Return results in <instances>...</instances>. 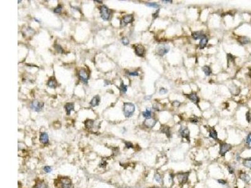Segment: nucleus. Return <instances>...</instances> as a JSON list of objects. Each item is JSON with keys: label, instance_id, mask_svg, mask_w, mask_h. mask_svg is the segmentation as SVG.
<instances>
[{"label": "nucleus", "instance_id": "nucleus-1", "mask_svg": "<svg viewBox=\"0 0 251 188\" xmlns=\"http://www.w3.org/2000/svg\"><path fill=\"white\" fill-rule=\"evenodd\" d=\"M135 111V105L131 102L124 103V114L126 117L129 118L132 115Z\"/></svg>", "mask_w": 251, "mask_h": 188}, {"label": "nucleus", "instance_id": "nucleus-2", "mask_svg": "<svg viewBox=\"0 0 251 188\" xmlns=\"http://www.w3.org/2000/svg\"><path fill=\"white\" fill-rule=\"evenodd\" d=\"M170 46L167 44H159L156 46V51L159 56H164L170 50Z\"/></svg>", "mask_w": 251, "mask_h": 188}, {"label": "nucleus", "instance_id": "nucleus-3", "mask_svg": "<svg viewBox=\"0 0 251 188\" xmlns=\"http://www.w3.org/2000/svg\"><path fill=\"white\" fill-rule=\"evenodd\" d=\"M100 11H101V16L102 19L105 21H107L110 19V10L106 6H102L100 7Z\"/></svg>", "mask_w": 251, "mask_h": 188}, {"label": "nucleus", "instance_id": "nucleus-4", "mask_svg": "<svg viewBox=\"0 0 251 188\" xmlns=\"http://www.w3.org/2000/svg\"><path fill=\"white\" fill-rule=\"evenodd\" d=\"M44 106V103L43 102H40L38 100H34L32 101L31 103L30 107L33 111H35V112H40L42 110L43 107Z\"/></svg>", "mask_w": 251, "mask_h": 188}, {"label": "nucleus", "instance_id": "nucleus-5", "mask_svg": "<svg viewBox=\"0 0 251 188\" xmlns=\"http://www.w3.org/2000/svg\"><path fill=\"white\" fill-rule=\"evenodd\" d=\"M231 148H232V146L230 144L225 143V142L221 144L220 146V154L222 156L224 157L226 153L229 151L231 149Z\"/></svg>", "mask_w": 251, "mask_h": 188}, {"label": "nucleus", "instance_id": "nucleus-6", "mask_svg": "<svg viewBox=\"0 0 251 188\" xmlns=\"http://www.w3.org/2000/svg\"><path fill=\"white\" fill-rule=\"evenodd\" d=\"M79 77L81 79L82 82H84L85 84L88 82V80L89 79V75L85 69H80L79 71Z\"/></svg>", "mask_w": 251, "mask_h": 188}, {"label": "nucleus", "instance_id": "nucleus-7", "mask_svg": "<svg viewBox=\"0 0 251 188\" xmlns=\"http://www.w3.org/2000/svg\"><path fill=\"white\" fill-rule=\"evenodd\" d=\"M133 21V16L132 15H127L124 16L122 20L121 21V26L122 27H124L127 25L129 23H132Z\"/></svg>", "mask_w": 251, "mask_h": 188}, {"label": "nucleus", "instance_id": "nucleus-8", "mask_svg": "<svg viewBox=\"0 0 251 188\" xmlns=\"http://www.w3.org/2000/svg\"><path fill=\"white\" fill-rule=\"evenodd\" d=\"M189 172H180L177 174V178L180 183L185 184L187 182Z\"/></svg>", "mask_w": 251, "mask_h": 188}, {"label": "nucleus", "instance_id": "nucleus-9", "mask_svg": "<svg viewBox=\"0 0 251 188\" xmlns=\"http://www.w3.org/2000/svg\"><path fill=\"white\" fill-rule=\"evenodd\" d=\"M179 133L182 138H185L190 142V130L187 127H181Z\"/></svg>", "mask_w": 251, "mask_h": 188}, {"label": "nucleus", "instance_id": "nucleus-10", "mask_svg": "<svg viewBox=\"0 0 251 188\" xmlns=\"http://www.w3.org/2000/svg\"><path fill=\"white\" fill-rule=\"evenodd\" d=\"M156 122H157V120H156L155 119L150 117L149 118V119H146L145 120H144V124L146 127L151 129V128L153 127L156 125Z\"/></svg>", "mask_w": 251, "mask_h": 188}, {"label": "nucleus", "instance_id": "nucleus-11", "mask_svg": "<svg viewBox=\"0 0 251 188\" xmlns=\"http://www.w3.org/2000/svg\"><path fill=\"white\" fill-rule=\"evenodd\" d=\"M135 52H136V55L139 57H144V52H145V49H144V46L141 45H138L136 46L135 48Z\"/></svg>", "mask_w": 251, "mask_h": 188}, {"label": "nucleus", "instance_id": "nucleus-12", "mask_svg": "<svg viewBox=\"0 0 251 188\" xmlns=\"http://www.w3.org/2000/svg\"><path fill=\"white\" fill-rule=\"evenodd\" d=\"M60 183L61 184L62 188H71V181L67 178H63L60 180Z\"/></svg>", "mask_w": 251, "mask_h": 188}, {"label": "nucleus", "instance_id": "nucleus-13", "mask_svg": "<svg viewBox=\"0 0 251 188\" xmlns=\"http://www.w3.org/2000/svg\"><path fill=\"white\" fill-rule=\"evenodd\" d=\"M187 97L191 101L195 103V104H198L200 101V99H199L198 97L197 96V95L195 94V93H192L190 94H188L187 95Z\"/></svg>", "mask_w": 251, "mask_h": 188}, {"label": "nucleus", "instance_id": "nucleus-14", "mask_svg": "<svg viewBox=\"0 0 251 188\" xmlns=\"http://www.w3.org/2000/svg\"><path fill=\"white\" fill-rule=\"evenodd\" d=\"M239 178H240L242 181L245 182V183H249L251 179L250 176H249V174H247L244 173V172H242V173H241L240 175H239Z\"/></svg>", "mask_w": 251, "mask_h": 188}, {"label": "nucleus", "instance_id": "nucleus-15", "mask_svg": "<svg viewBox=\"0 0 251 188\" xmlns=\"http://www.w3.org/2000/svg\"><path fill=\"white\" fill-rule=\"evenodd\" d=\"M40 141L43 144H47L49 142V135L46 132H43L40 134Z\"/></svg>", "mask_w": 251, "mask_h": 188}, {"label": "nucleus", "instance_id": "nucleus-16", "mask_svg": "<svg viewBox=\"0 0 251 188\" xmlns=\"http://www.w3.org/2000/svg\"><path fill=\"white\" fill-rule=\"evenodd\" d=\"M161 131L163 133H165L168 137L170 138L171 137V131H170V129L168 126L167 125H162V128H161Z\"/></svg>", "mask_w": 251, "mask_h": 188}, {"label": "nucleus", "instance_id": "nucleus-17", "mask_svg": "<svg viewBox=\"0 0 251 188\" xmlns=\"http://www.w3.org/2000/svg\"><path fill=\"white\" fill-rule=\"evenodd\" d=\"M208 43V38L206 36H203L202 38H201L200 41V43H199V46H200V49H203L205 46H207Z\"/></svg>", "mask_w": 251, "mask_h": 188}, {"label": "nucleus", "instance_id": "nucleus-18", "mask_svg": "<svg viewBox=\"0 0 251 188\" xmlns=\"http://www.w3.org/2000/svg\"><path fill=\"white\" fill-rule=\"evenodd\" d=\"M99 102H100V97L99 95H96L94 96V97L92 98V100L90 102V104L91 105V106L92 107H96V106H97L99 104Z\"/></svg>", "mask_w": 251, "mask_h": 188}, {"label": "nucleus", "instance_id": "nucleus-19", "mask_svg": "<svg viewBox=\"0 0 251 188\" xmlns=\"http://www.w3.org/2000/svg\"><path fill=\"white\" fill-rule=\"evenodd\" d=\"M192 37L193 38L194 40H198V39H201L205 35L203 34V32L201 31H199V32H195L192 33Z\"/></svg>", "mask_w": 251, "mask_h": 188}, {"label": "nucleus", "instance_id": "nucleus-20", "mask_svg": "<svg viewBox=\"0 0 251 188\" xmlns=\"http://www.w3.org/2000/svg\"><path fill=\"white\" fill-rule=\"evenodd\" d=\"M64 107L66 110V112H67V114L68 115H69L71 114V111L74 109V104L73 103L69 102V103H66Z\"/></svg>", "mask_w": 251, "mask_h": 188}, {"label": "nucleus", "instance_id": "nucleus-21", "mask_svg": "<svg viewBox=\"0 0 251 188\" xmlns=\"http://www.w3.org/2000/svg\"><path fill=\"white\" fill-rule=\"evenodd\" d=\"M237 41L242 45H246L250 42V39L247 37H240L238 38Z\"/></svg>", "mask_w": 251, "mask_h": 188}, {"label": "nucleus", "instance_id": "nucleus-22", "mask_svg": "<svg viewBox=\"0 0 251 188\" xmlns=\"http://www.w3.org/2000/svg\"><path fill=\"white\" fill-rule=\"evenodd\" d=\"M209 136L215 140L218 139V134L214 128H211L209 130Z\"/></svg>", "mask_w": 251, "mask_h": 188}, {"label": "nucleus", "instance_id": "nucleus-23", "mask_svg": "<svg viewBox=\"0 0 251 188\" xmlns=\"http://www.w3.org/2000/svg\"><path fill=\"white\" fill-rule=\"evenodd\" d=\"M47 85H48V86L49 87L53 88V89H54V88H55L56 87H57V80H56L55 78H50V80L48 81Z\"/></svg>", "mask_w": 251, "mask_h": 188}, {"label": "nucleus", "instance_id": "nucleus-24", "mask_svg": "<svg viewBox=\"0 0 251 188\" xmlns=\"http://www.w3.org/2000/svg\"><path fill=\"white\" fill-rule=\"evenodd\" d=\"M243 165H244L245 168L251 169V157L244 159V160H243Z\"/></svg>", "mask_w": 251, "mask_h": 188}, {"label": "nucleus", "instance_id": "nucleus-25", "mask_svg": "<svg viewBox=\"0 0 251 188\" xmlns=\"http://www.w3.org/2000/svg\"><path fill=\"white\" fill-rule=\"evenodd\" d=\"M154 179L155 180V181H156L157 182H158V183L162 184V182H163V179H162V176H161V175L159 174L158 173V172H156V173L154 174Z\"/></svg>", "mask_w": 251, "mask_h": 188}, {"label": "nucleus", "instance_id": "nucleus-26", "mask_svg": "<svg viewBox=\"0 0 251 188\" xmlns=\"http://www.w3.org/2000/svg\"><path fill=\"white\" fill-rule=\"evenodd\" d=\"M202 70L207 76H209L212 73V70L209 66H204L202 68Z\"/></svg>", "mask_w": 251, "mask_h": 188}, {"label": "nucleus", "instance_id": "nucleus-27", "mask_svg": "<svg viewBox=\"0 0 251 188\" xmlns=\"http://www.w3.org/2000/svg\"><path fill=\"white\" fill-rule=\"evenodd\" d=\"M143 115L144 117L146 118V119L150 118L151 115V112L150 109L149 108L146 109V111L143 112Z\"/></svg>", "mask_w": 251, "mask_h": 188}, {"label": "nucleus", "instance_id": "nucleus-28", "mask_svg": "<svg viewBox=\"0 0 251 188\" xmlns=\"http://www.w3.org/2000/svg\"><path fill=\"white\" fill-rule=\"evenodd\" d=\"M85 124L87 128H88V129H91V128H92V127H93L94 121L92 120H87L85 122Z\"/></svg>", "mask_w": 251, "mask_h": 188}, {"label": "nucleus", "instance_id": "nucleus-29", "mask_svg": "<svg viewBox=\"0 0 251 188\" xmlns=\"http://www.w3.org/2000/svg\"><path fill=\"white\" fill-rule=\"evenodd\" d=\"M146 6H149V7L154 8H159V5L156 3H146Z\"/></svg>", "mask_w": 251, "mask_h": 188}, {"label": "nucleus", "instance_id": "nucleus-30", "mask_svg": "<svg viewBox=\"0 0 251 188\" xmlns=\"http://www.w3.org/2000/svg\"><path fill=\"white\" fill-rule=\"evenodd\" d=\"M120 89H121V90L122 92H123V94H125V93L126 92H127V85H124V83L122 82L121 84Z\"/></svg>", "mask_w": 251, "mask_h": 188}, {"label": "nucleus", "instance_id": "nucleus-31", "mask_svg": "<svg viewBox=\"0 0 251 188\" xmlns=\"http://www.w3.org/2000/svg\"><path fill=\"white\" fill-rule=\"evenodd\" d=\"M35 188H48V186L45 182H41L36 184L35 186Z\"/></svg>", "mask_w": 251, "mask_h": 188}, {"label": "nucleus", "instance_id": "nucleus-32", "mask_svg": "<svg viewBox=\"0 0 251 188\" xmlns=\"http://www.w3.org/2000/svg\"><path fill=\"white\" fill-rule=\"evenodd\" d=\"M246 144L247 145L248 147L251 149V133L248 135L246 139Z\"/></svg>", "mask_w": 251, "mask_h": 188}, {"label": "nucleus", "instance_id": "nucleus-33", "mask_svg": "<svg viewBox=\"0 0 251 188\" xmlns=\"http://www.w3.org/2000/svg\"><path fill=\"white\" fill-rule=\"evenodd\" d=\"M62 6L60 5H58V6L57 8H55V9L54 10V13H60L61 12V11H62Z\"/></svg>", "mask_w": 251, "mask_h": 188}, {"label": "nucleus", "instance_id": "nucleus-34", "mask_svg": "<svg viewBox=\"0 0 251 188\" xmlns=\"http://www.w3.org/2000/svg\"><path fill=\"white\" fill-rule=\"evenodd\" d=\"M55 50H57V51H58V53H63V49H62V48L61 47L60 45H55Z\"/></svg>", "mask_w": 251, "mask_h": 188}, {"label": "nucleus", "instance_id": "nucleus-35", "mask_svg": "<svg viewBox=\"0 0 251 188\" xmlns=\"http://www.w3.org/2000/svg\"><path fill=\"white\" fill-rule=\"evenodd\" d=\"M121 41H122V43H123V45H127L129 43V41L128 38L126 37L123 38L121 40Z\"/></svg>", "mask_w": 251, "mask_h": 188}, {"label": "nucleus", "instance_id": "nucleus-36", "mask_svg": "<svg viewBox=\"0 0 251 188\" xmlns=\"http://www.w3.org/2000/svg\"><path fill=\"white\" fill-rule=\"evenodd\" d=\"M246 119L249 123L251 122V113L248 112L246 114Z\"/></svg>", "mask_w": 251, "mask_h": 188}, {"label": "nucleus", "instance_id": "nucleus-37", "mask_svg": "<svg viewBox=\"0 0 251 188\" xmlns=\"http://www.w3.org/2000/svg\"><path fill=\"white\" fill-rule=\"evenodd\" d=\"M43 170L45 171V172H47V173H50V172L52 171V168H50V166H45V167H44V168H43Z\"/></svg>", "mask_w": 251, "mask_h": 188}, {"label": "nucleus", "instance_id": "nucleus-38", "mask_svg": "<svg viewBox=\"0 0 251 188\" xmlns=\"http://www.w3.org/2000/svg\"><path fill=\"white\" fill-rule=\"evenodd\" d=\"M127 74L130 76H138L139 73L138 72H129Z\"/></svg>", "mask_w": 251, "mask_h": 188}, {"label": "nucleus", "instance_id": "nucleus-39", "mask_svg": "<svg viewBox=\"0 0 251 188\" xmlns=\"http://www.w3.org/2000/svg\"><path fill=\"white\" fill-rule=\"evenodd\" d=\"M125 145H126V147H127V149L132 148V147H133V146H132V144L131 143V142H126Z\"/></svg>", "mask_w": 251, "mask_h": 188}, {"label": "nucleus", "instance_id": "nucleus-40", "mask_svg": "<svg viewBox=\"0 0 251 188\" xmlns=\"http://www.w3.org/2000/svg\"><path fill=\"white\" fill-rule=\"evenodd\" d=\"M217 182L220 184H222V185H225L227 184V181L223 179H218L217 180Z\"/></svg>", "mask_w": 251, "mask_h": 188}, {"label": "nucleus", "instance_id": "nucleus-41", "mask_svg": "<svg viewBox=\"0 0 251 188\" xmlns=\"http://www.w3.org/2000/svg\"><path fill=\"white\" fill-rule=\"evenodd\" d=\"M172 105L173 106H175V107H178L179 105H180V102H178V101H173V103H172Z\"/></svg>", "mask_w": 251, "mask_h": 188}, {"label": "nucleus", "instance_id": "nucleus-42", "mask_svg": "<svg viewBox=\"0 0 251 188\" xmlns=\"http://www.w3.org/2000/svg\"><path fill=\"white\" fill-rule=\"evenodd\" d=\"M167 92L168 90H166V89H165V88H162V89L159 90V93H160V94H165Z\"/></svg>", "mask_w": 251, "mask_h": 188}, {"label": "nucleus", "instance_id": "nucleus-43", "mask_svg": "<svg viewBox=\"0 0 251 188\" xmlns=\"http://www.w3.org/2000/svg\"><path fill=\"white\" fill-rule=\"evenodd\" d=\"M228 171H229V172L230 174H234V169H233V168H232V167L230 166H228Z\"/></svg>", "mask_w": 251, "mask_h": 188}, {"label": "nucleus", "instance_id": "nucleus-44", "mask_svg": "<svg viewBox=\"0 0 251 188\" xmlns=\"http://www.w3.org/2000/svg\"><path fill=\"white\" fill-rule=\"evenodd\" d=\"M159 10H158V11H156V12L154 14H153V17H154V18L155 19V18H157V16H158V13H159Z\"/></svg>", "mask_w": 251, "mask_h": 188}, {"label": "nucleus", "instance_id": "nucleus-45", "mask_svg": "<svg viewBox=\"0 0 251 188\" xmlns=\"http://www.w3.org/2000/svg\"><path fill=\"white\" fill-rule=\"evenodd\" d=\"M162 2H163L164 3H172V1H162Z\"/></svg>", "mask_w": 251, "mask_h": 188}, {"label": "nucleus", "instance_id": "nucleus-46", "mask_svg": "<svg viewBox=\"0 0 251 188\" xmlns=\"http://www.w3.org/2000/svg\"><path fill=\"white\" fill-rule=\"evenodd\" d=\"M95 1V2H97V3H102V1Z\"/></svg>", "mask_w": 251, "mask_h": 188}, {"label": "nucleus", "instance_id": "nucleus-47", "mask_svg": "<svg viewBox=\"0 0 251 188\" xmlns=\"http://www.w3.org/2000/svg\"><path fill=\"white\" fill-rule=\"evenodd\" d=\"M249 75H250V77H251V68L250 69V73H249Z\"/></svg>", "mask_w": 251, "mask_h": 188}, {"label": "nucleus", "instance_id": "nucleus-48", "mask_svg": "<svg viewBox=\"0 0 251 188\" xmlns=\"http://www.w3.org/2000/svg\"><path fill=\"white\" fill-rule=\"evenodd\" d=\"M153 188H159V187H153Z\"/></svg>", "mask_w": 251, "mask_h": 188}]
</instances>
